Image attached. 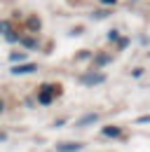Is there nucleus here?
<instances>
[{
    "instance_id": "f257e3e1",
    "label": "nucleus",
    "mask_w": 150,
    "mask_h": 152,
    "mask_svg": "<svg viewBox=\"0 0 150 152\" xmlns=\"http://www.w3.org/2000/svg\"><path fill=\"white\" fill-rule=\"evenodd\" d=\"M54 94H59V87H56V84H45V87L40 89V103H42V105H49L52 98H54Z\"/></svg>"
},
{
    "instance_id": "f03ea898",
    "label": "nucleus",
    "mask_w": 150,
    "mask_h": 152,
    "mask_svg": "<svg viewBox=\"0 0 150 152\" xmlns=\"http://www.w3.org/2000/svg\"><path fill=\"white\" fill-rule=\"evenodd\" d=\"M80 82L82 84H87V87H94V84H101V82H106V75L103 73H85V75L80 77Z\"/></svg>"
},
{
    "instance_id": "7ed1b4c3",
    "label": "nucleus",
    "mask_w": 150,
    "mask_h": 152,
    "mask_svg": "<svg viewBox=\"0 0 150 152\" xmlns=\"http://www.w3.org/2000/svg\"><path fill=\"white\" fill-rule=\"evenodd\" d=\"M35 63H24V66H12V75H26V73H35Z\"/></svg>"
},
{
    "instance_id": "20e7f679",
    "label": "nucleus",
    "mask_w": 150,
    "mask_h": 152,
    "mask_svg": "<svg viewBox=\"0 0 150 152\" xmlns=\"http://www.w3.org/2000/svg\"><path fill=\"white\" fill-rule=\"evenodd\" d=\"M77 150H82L80 143H59L56 145V152H77Z\"/></svg>"
},
{
    "instance_id": "39448f33",
    "label": "nucleus",
    "mask_w": 150,
    "mask_h": 152,
    "mask_svg": "<svg viewBox=\"0 0 150 152\" xmlns=\"http://www.w3.org/2000/svg\"><path fill=\"white\" fill-rule=\"evenodd\" d=\"M108 63H110V56H108V54H96V56H94V66H96V68H99V66H108Z\"/></svg>"
},
{
    "instance_id": "423d86ee",
    "label": "nucleus",
    "mask_w": 150,
    "mask_h": 152,
    "mask_svg": "<svg viewBox=\"0 0 150 152\" xmlns=\"http://www.w3.org/2000/svg\"><path fill=\"white\" fill-rule=\"evenodd\" d=\"M103 136H108V138H117V136H120V129H117V126H103Z\"/></svg>"
},
{
    "instance_id": "0eeeda50",
    "label": "nucleus",
    "mask_w": 150,
    "mask_h": 152,
    "mask_svg": "<svg viewBox=\"0 0 150 152\" xmlns=\"http://www.w3.org/2000/svg\"><path fill=\"white\" fill-rule=\"evenodd\" d=\"M96 119H99L96 115H85V117H82L77 124H80V126H87V124H92V122H96Z\"/></svg>"
},
{
    "instance_id": "6e6552de",
    "label": "nucleus",
    "mask_w": 150,
    "mask_h": 152,
    "mask_svg": "<svg viewBox=\"0 0 150 152\" xmlns=\"http://www.w3.org/2000/svg\"><path fill=\"white\" fill-rule=\"evenodd\" d=\"M21 42H24L28 49H38V42H35L33 38H21Z\"/></svg>"
},
{
    "instance_id": "1a4fd4ad",
    "label": "nucleus",
    "mask_w": 150,
    "mask_h": 152,
    "mask_svg": "<svg viewBox=\"0 0 150 152\" xmlns=\"http://www.w3.org/2000/svg\"><path fill=\"white\" fill-rule=\"evenodd\" d=\"M28 26H31V31H38V28H40V21L38 19H28Z\"/></svg>"
},
{
    "instance_id": "9d476101",
    "label": "nucleus",
    "mask_w": 150,
    "mask_h": 152,
    "mask_svg": "<svg viewBox=\"0 0 150 152\" xmlns=\"http://www.w3.org/2000/svg\"><path fill=\"white\" fill-rule=\"evenodd\" d=\"M10 58H12V61H21V58H24V54H21V52H14Z\"/></svg>"
},
{
    "instance_id": "9b49d317",
    "label": "nucleus",
    "mask_w": 150,
    "mask_h": 152,
    "mask_svg": "<svg viewBox=\"0 0 150 152\" xmlns=\"http://www.w3.org/2000/svg\"><path fill=\"white\" fill-rule=\"evenodd\" d=\"M146 122H150V117H138V124H146Z\"/></svg>"
},
{
    "instance_id": "f8f14e48",
    "label": "nucleus",
    "mask_w": 150,
    "mask_h": 152,
    "mask_svg": "<svg viewBox=\"0 0 150 152\" xmlns=\"http://www.w3.org/2000/svg\"><path fill=\"white\" fill-rule=\"evenodd\" d=\"M101 2H106V5H115L117 0H101Z\"/></svg>"
},
{
    "instance_id": "ddd939ff",
    "label": "nucleus",
    "mask_w": 150,
    "mask_h": 152,
    "mask_svg": "<svg viewBox=\"0 0 150 152\" xmlns=\"http://www.w3.org/2000/svg\"><path fill=\"white\" fill-rule=\"evenodd\" d=\"M0 140H5V133H2V131H0Z\"/></svg>"
},
{
    "instance_id": "4468645a",
    "label": "nucleus",
    "mask_w": 150,
    "mask_h": 152,
    "mask_svg": "<svg viewBox=\"0 0 150 152\" xmlns=\"http://www.w3.org/2000/svg\"><path fill=\"white\" fill-rule=\"evenodd\" d=\"M0 113H2V101H0Z\"/></svg>"
}]
</instances>
